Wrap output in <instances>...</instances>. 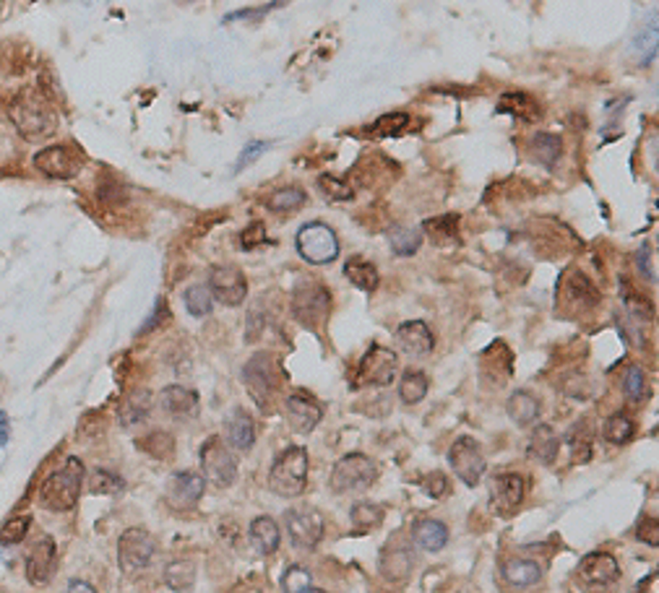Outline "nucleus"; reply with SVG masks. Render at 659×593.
<instances>
[{
  "label": "nucleus",
  "instance_id": "obj_6",
  "mask_svg": "<svg viewBox=\"0 0 659 593\" xmlns=\"http://www.w3.org/2000/svg\"><path fill=\"white\" fill-rule=\"evenodd\" d=\"M243 382H246V391L250 393V399L261 406L264 411L274 408V393H276V380H274V357L266 354V351H258L253 354L243 367Z\"/></svg>",
  "mask_w": 659,
  "mask_h": 593
},
{
  "label": "nucleus",
  "instance_id": "obj_35",
  "mask_svg": "<svg viewBox=\"0 0 659 593\" xmlns=\"http://www.w3.org/2000/svg\"><path fill=\"white\" fill-rule=\"evenodd\" d=\"M566 443H568V451H571V460H574V463H586V460L592 459L594 437H592V427H589V422H586V419L577 422V425L568 430Z\"/></svg>",
  "mask_w": 659,
  "mask_h": 593
},
{
  "label": "nucleus",
  "instance_id": "obj_18",
  "mask_svg": "<svg viewBox=\"0 0 659 593\" xmlns=\"http://www.w3.org/2000/svg\"><path fill=\"white\" fill-rule=\"evenodd\" d=\"M206 489V479L195 471H178L172 474L169 485H167V503L175 511H193L198 505V500L204 497Z\"/></svg>",
  "mask_w": 659,
  "mask_h": 593
},
{
  "label": "nucleus",
  "instance_id": "obj_10",
  "mask_svg": "<svg viewBox=\"0 0 659 593\" xmlns=\"http://www.w3.org/2000/svg\"><path fill=\"white\" fill-rule=\"evenodd\" d=\"M577 578L586 591H607L620 580V565L610 552H592L578 563Z\"/></svg>",
  "mask_w": 659,
  "mask_h": 593
},
{
  "label": "nucleus",
  "instance_id": "obj_9",
  "mask_svg": "<svg viewBox=\"0 0 659 593\" xmlns=\"http://www.w3.org/2000/svg\"><path fill=\"white\" fill-rule=\"evenodd\" d=\"M201 468L204 477L220 489H227L238 479V459L230 453L221 437H209L201 448Z\"/></svg>",
  "mask_w": 659,
  "mask_h": 593
},
{
  "label": "nucleus",
  "instance_id": "obj_59",
  "mask_svg": "<svg viewBox=\"0 0 659 593\" xmlns=\"http://www.w3.org/2000/svg\"><path fill=\"white\" fill-rule=\"evenodd\" d=\"M68 593H97V591H94V586H89V583H83V580H71V583H68Z\"/></svg>",
  "mask_w": 659,
  "mask_h": 593
},
{
  "label": "nucleus",
  "instance_id": "obj_11",
  "mask_svg": "<svg viewBox=\"0 0 659 593\" xmlns=\"http://www.w3.org/2000/svg\"><path fill=\"white\" fill-rule=\"evenodd\" d=\"M284 526H287V534L290 541L298 546V549H316L321 539H324V515L316 511V508H292V511L284 512Z\"/></svg>",
  "mask_w": 659,
  "mask_h": 593
},
{
  "label": "nucleus",
  "instance_id": "obj_2",
  "mask_svg": "<svg viewBox=\"0 0 659 593\" xmlns=\"http://www.w3.org/2000/svg\"><path fill=\"white\" fill-rule=\"evenodd\" d=\"M83 486V463L79 459H65L63 466H57L56 471L42 482L39 486V503L42 508L50 512H65L74 511L79 497H82Z\"/></svg>",
  "mask_w": 659,
  "mask_h": 593
},
{
  "label": "nucleus",
  "instance_id": "obj_52",
  "mask_svg": "<svg viewBox=\"0 0 659 593\" xmlns=\"http://www.w3.org/2000/svg\"><path fill=\"white\" fill-rule=\"evenodd\" d=\"M636 537H638V541L649 544V546H657L659 544L657 518H644V520L638 523V529H636Z\"/></svg>",
  "mask_w": 659,
  "mask_h": 593
},
{
  "label": "nucleus",
  "instance_id": "obj_3",
  "mask_svg": "<svg viewBox=\"0 0 659 593\" xmlns=\"http://www.w3.org/2000/svg\"><path fill=\"white\" fill-rule=\"evenodd\" d=\"M269 486L279 497H300L308 486V451L302 445L284 448L272 463Z\"/></svg>",
  "mask_w": 659,
  "mask_h": 593
},
{
  "label": "nucleus",
  "instance_id": "obj_19",
  "mask_svg": "<svg viewBox=\"0 0 659 593\" xmlns=\"http://www.w3.org/2000/svg\"><path fill=\"white\" fill-rule=\"evenodd\" d=\"M284 411H287V422L292 425V430L300 432V434L313 432V427H318V422L324 419V408H321V404H318L310 393H305V391H295V393L287 399Z\"/></svg>",
  "mask_w": 659,
  "mask_h": 593
},
{
  "label": "nucleus",
  "instance_id": "obj_32",
  "mask_svg": "<svg viewBox=\"0 0 659 593\" xmlns=\"http://www.w3.org/2000/svg\"><path fill=\"white\" fill-rule=\"evenodd\" d=\"M459 224H462V216L459 214H446V216H433L422 224V232L433 240V243L448 245L459 240Z\"/></svg>",
  "mask_w": 659,
  "mask_h": 593
},
{
  "label": "nucleus",
  "instance_id": "obj_43",
  "mask_svg": "<svg viewBox=\"0 0 659 593\" xmlns=\"http://www.w3.org/2000/svg\"><path fill=\"white\" fill-rule=\"evenodd\" d=\"M138 445H141L143 453H149V456H154V459H172V453H175V440H172V434H167V432L162 430L149 432L143 440H138Z\"/></svg>",
  "mask_w": 659,
  "mask_h": 593
},
{
  "label": "nucleus",
  "instance_id": "obj_44",
  "mask_svg": "<svg viewBox=\"0 0 659 593\" xmlns=\"http://www.w3.org/2000/svg\"><path fill=\"white\" fill-rule=\"evenodd\" d=\"M126 482L110 468H91L89 474V492L91 494H117Z\"/></svg>",
  "mask_w": 659,
  "mask_h": 593
},
{
  "label": "nucleus",
  "instance_id": "obj_5",
  "mask_svg": "<svg viewBox=\"0 0 659 593\" xmlns=\"http://www.w3.org/2000/svg\"><path fill=\"white\" fill-rule=\"evenodd\" d=\"M295 245H298V253H300L302 261L310 263V266H326V263H334L339 258L336 232L324 221L305 224L298 232V237H295Z\"/></svg>",
  "mask_w": 659,
  "mask_h": 593
},
{
  "label": "nucleus",
  "instance_id": "obj_14",
  "mask_svg": "<svg viewBox=\"0 0 659 593\" xmlns=\"http://www.w3.org/2000/svg\"><path fill=\"white\" fill-rule=\"evenodd\" d=\"M24 570H27V580L31 586H48L56 578L57 546L48 534L37 537L34 544L29 546Z\"/></svg>",
  "mask_w": 659,
  "mask_h": 593
},
{
  "label": "nucleus",
  "instance_id": "obj_15",
  "mask_svg": "<svg viewBox=\"0 0 659 593\" xmlns=\"http://www.w3.org/2000/svg\"><path fill=\"white\" fill-rule=\"evenodd\" d=\"M526 497V479L522 474H498L490 482V511L500 518H508L522 508Z\"/></svg>",
  "mask_w": 659,
  "mask_h": 593
},
{
  "label": "nucleus",
  "instance_id": "obj_38",
  "mask_svg": "<svg viewBox=\"0 0 659 593\" xmlns=\"http://www.w3.org/2000/svg\"><path fill=\"white\" fill-rule=\"evenodd\" d=\"M308 195L305 190L298 185H287V188L274 190L269 198H266V206L274 211V214H290V211H298L300 206H305Z\"/></svg>",
  "mask_w": 659,
  "mask_h": 593
},
{
  "label": "nucleus",
  "instance_id": "obj_17",
  "mask_svg": "<svg viewBox=\"0 0 659 593\" xmlns=\"http://www.w3.org/2000/svg\"><path fill=\"white\" fill-rule=\"evenodd\" d=\"M34 167L50 180H71L82 169V157L71 146H48L34 154Z\"/></svg>",
  "mask_w": 659,
  "mask_h": 593
},
{
  "label": "nucleus",
  "instance_id": "obj_58",
  "mask_svg": "<svg viewBox=\"0 0 659 593\" xmlns=\"http://www.w3.org/2000/svg\"><path fill=\"white\" fill-rule=\"evenodd\" d=\"M8 437H11V425H8V417L0 411V448L8 445Z\"/></svg>",
  "mask_w": 659,
  "mask_h": 593
},
{
  "label": "nucleus",
  "instance_id": "obj_1",
  "mask_svg": "<svg viewBox=\"0 0 659 593\" xmlns=\"http://www.w3.org/2000/svg\"><path fill=\"white\" fill-rule=\"evenodd\" d=\"M8 115H11V123L16 125V131L27 141H42V138H50L56 133V109L50 107V102L37 91H19L11 99Z\"/></svg>",
  "mask_w": 659,
  "mask_h": 593
},
{
  "label": "nucleus",
  "instance_id": "obj_12",
  "mask_svg": "<svg viewBox=\"0 0 659 593\" xmlns=\"http://www.w3.org/2000/svg\"><path fill=\"white\" fill-rule=\"evenodd\" d=\"M448 463H451V468L456 471V477H459L467 486L480 485V479H482V474H485V468H488L480 443H477L474 437H469V434L459 437V440L451 445V451H448Z\"/></svg>",
  "mask_w": 659,
  "mask_h": 593
},
{
  "label": "nucleus",
  "instance_id": "obj_22",
  "mask_svg": "<svg viewBox=\"0 0 659 593\" xmlns=\"http://www.w3.org/2000/svg\"><path fill=\"white\" fill-rule=\"evenodd\" d=\"M412 567H414L412 549H410L407 544H399V546L388 544L384 552H381V575H384L386 580L402 583V580L410 578Z\"/></svg>",
  "mask_w": 659,
  "mask_h": 593
},
{
  "label": "nucleus",
  "instance_id": "obj_48",
  "mask_svg": "<svg viewBox=\"0 0 659 593\" xmlns=\"http://www.w3.org/2000/svg\"><path fill=\"white\" fill-rule=\"evenodd\" d=\"M318 188H321V193H324L329 201H352V198H355V188H352L350 183L334 177V175H321V177H318Z\"/></svg>",
  "mask_w": 659,
  "mask_h": 593
},
{
  "label": "nucleus",
  "instance_id": "obj_23",
  "mask_svg": "<svg viewBox=\"0 0 659 593\" xmlns=\"http://www.w3.org/2000/svg\"><path fill=\"white\" fill-rule=\"evenodd\" d=\"M558 453H560V434L550 425L534 427L532 437H529V456L542 466H552Z\"/></svg>",
  "mask_w": 659,
  "mask_h": 593
},
{
  "label": "nucleus",
  "instance_id": "obj_28",
  "mask_svg": "<svg viewBox=\"0 0 659 593\" xmlns=\"http://www.w3.org/2000/svg\"><path fill=\"white\" fill-rule=\"evenodd\" d=\"M563 281V289H566V302L568 305H589V307H594L597 302H600V292L592 287V281L581 273V271L571 269L566 273V279H560Z\"/></svg>",
  "mask_w": 659,
  "mask_h": 593
},
{
  "label": "nucleus",
  "instance_id": "obj_39",
  "mask_svg": "<svg viewBox=\"0 0 659 593\" xmlns=\"http://www.w3.org/2000/svg\"><path fill=\"white\" fill-rule=\"evenodd\" d=\"M633 434H636V425H633L631 417H626V414L607 417V422H604L603 427L604 443H610V445H626Z\"/></svg>",
  "mask_w": 659,
  "mask_h": 593
},
{
  "label": "nucleus",
  "instance_id": "obj_24",
  "mask_svg": "<svg viewBox=\"0 0 659 593\" xmlns=\"http://www.w3.org/2000/svg\"><path fill=\"white\" fill-rule=\"evenodd\" d=\"M247 537L250 544L256 546V552L261 554H274L282 544V531H279V523H276L272 515H258L250 529H247Z\"/></svg>",
  "mask_w": 659,
  "mask_h": 593
},
{
  "label": "nucleus",
  "instance_id": "obj_54",
  "mask_svg": "<svg viewBox=\"0 0 659 593\" xmlns=\"http://www.w3.org/2000/svg\"><path fill=\"white\" fill-rule=\"evenodd\" d=\"M266 149H269V143H266V141H250L246 149H243V154H240L238 164H235V172H240L247 162H253V159H256L261 151H266Z\"/></svg>",
  "mask_w": 659,
  "mask_h": 593
},
{
  "label": "nucleus",
  "instance_id": "obj_7",
  "mask_svg": "<svg viewBox=\"0 0 659 593\" xmlns=\"http://www.w3.org/2000/svg\"><path fill=\"white\" fill-rule=\"evenodd\" d=\"M396 367H399L396 351L373 344L370 349L362 354L352 385L355 388H386L396 378Z\"/></svg>",
  "mask_w": 659,
  "mask_h": 593
},
{
  "label": "nucleus",
  "instance_id": "obj_25",
  "mask_svg": "<svg viewBox=\"0 0 659 593\" xmlns=\"http://www.w3.org/2000/svg\"><path fill=\"white\" fill-rule=\"evenodd\" d=\"M149 414H152V393L143 388L131 391L117 408V419L123 427H136L141 422H146Z\"/></svg>",
  "mask_w": 659,
  "mask_h": 593
},
{
  "label": "nucleus",
  "instance_id": "obj_51",
  "mask_svg": "<svg viewBox=\"0 0 659 593\" xmlns=\"http://www.w3.org/2000/svg\"><path fill=\"white\" fill-rule=\"evenodd\" d=\"M626 307H629V313H631L633 318H638L641 323L652 321V305H649L644 296L629 292V295H626Z\"/></svg>",
  "mask_w": 659,
  "mask_h": 593
},
{
  "label": "nucleus",
  "instance_id": "obj_47",
  "mask_svg": "<svg viewBox=\"0 0 659 593\" xmlns=\"http://www.w3.org/2000/svg\"><path fill=\"white\" fill-rule=\"evenodd\" d=\"M282 591L284 593H310L313 591V578L300 565H292L282 575Z\"/></svg>",
  "mask_w": 659,
  "mask_h": 593
},
{
  "label": "nucleus",
  "instance_id": "obj_40",
  "mask_svg": "<svg viewBox=\"0 0 659 593\" xmlns=\"http://www.w3.org/2000/svg\"><path fill=\"white\" fill-rule=\"evenodd\" d=\"M428 388H430V382H428V375L425 373H407L402 382H399V399H402V404L407 406H414L420 404L425 396H428Z\"/></svg>",
  "mask_w": 659,
  "mask_h": 593
},
{
  "label": "nucleus",
  "instance_id": "obj_49",
  "mask_svg": "<svg viewBox=\"0 0 659 593\" xmlns=\"http://www.w3.org/2000/svg\"><path fill=\"white\" fill-rule=\"evenodd\" d=\"M29 526H31V518H29V515H16V518H11V520L0 529V544H22V539L27 537Z\"/></svg>",
  "mask_w": 659,
  "mask_h": 593
},
{
  "label": "nucleus",
  "instance_id": "obj_36",
  "mask_svg": "<svg viewBox=\"0 0 659 593\" xmlns=\"http://www.w3.org/2000/svg\"><path fill=\"white\" fill-rule=\"evenodd\" d=\"M407 128H410L407 112H388V115H381L376 123L365 125L362 133L368 138H391V135H402Z\"/></svg>",
  "mask_w": 659,
  "mask_h": 593
},
{
  "label": "nucleus",
  "instance_id": "obj_29",
  "mask_svg": "<svg viewBox=\"0 0 659 593\" xmlns=\"http://www.w3.org/2000/svg\"><path fill=\"white\" fill-rule=\"evenodd\" d=\"M503 578L514 586V589H529L534 583L542 580V567L534 560L526 557H514L508 563H503Z\"/></svg>",
  "mask_w": 659,
  "mask_h": 593
},
{
  "label": "nucleus",
  "instance_id": "obj_31",
  "mask_svg": "<svg viewBox=\"0 0 659 593\" xmlns=\"http://www.w3.org/2000/svg\"><path fill=\"white\" fill-rule=\"evenodd\" d=\"M529 154L542 164V167L552 169L558 164V159L563 157V141H560V135L555 133L534 135L529 141Z\"/></svg>",
  "mask_w": 659,
  "mask_h": 593
},
{
  "label": "nucleus",
  "instance_id": "obj_34",
  "mask_svg": "<svg viewBox=\"0 0 659 593\" xmlns=\"http://www.w3.org/2000/svg\"><path fill=\"white\" fill-rule=\"evenodd\" d=\"M344 276L358 287L360 292H365V295H370V292L378 289V271H376V266L370 261H365V258L347 261L344 263Z\"/></svg>",
  "mask_w": 659,
  "mask_h": 593
},
{
  "label": "nucleus",
  "instance_id": "obj_42",
  "mask_svg": "<svg viewBox=\"0 0 659 593\" xmlns=\"http://www.w3.org/2000/svg\"><path fill=\"white\" fill-rule=\"evenodd\" d=\"M183 299H186V310L191 313L193 318H206L212 313V307H214V296L209 292V287H204V284L188 287Z\"/></svg>",
  "mask_w": 659,
  "mask_h": 593
},
{
  "label": "nucleus",
  "instance_id": "obj_26",
  "mask_svg": "<svg viewBox=\"0 0 659 593\" xmlns=\"http://www.w3.org/2000/svg\"><path fill=\"white\" fill-rule=\"evenodd\" d=\"M227 437H230V443H232V448H238V451H247L253 443H256V422H253V417L247 414L246 408H232V414L227 417Z\"/></svg>",
  "mask_w": 659,
  "mask_h": 593
},
{
  "label": "nucleus",
  "instance_id": "obj_13",
  "mask_svg": "<svg viewBox=\"0 0 659 593\" xmlns=\"http://www.w3.org/2000/svg\"><path fill=\"white\" fill-rule=\"evenodd\" d=\"M331 313V295L321 284H300L292 295V315L305 328L321 325Z\"/></svg>",
  "mask_w": 659,
  "mask_h": 593
},
{
  "label": "nucleus",
  "instance_id": "obj_60",
  "mask_svg": "<svg viewBox=\"0 0 659 593\" xmlns=\"http://www.w3.org/2000/svg\"><path fill=\"white\" fill-rule=\"evenodd\" d=\"M232 593H264L261 589H253V586H240V589H235Z\"/></svg>",
  "mask_w": 659,
  "mask_h": 593
},
{
  "label": "nucleus",
  "instance_id": "obj_20",
  "mask_svg": "<svg viewBox=\"0 0 659 593\" xmlns=\"http://www.w3.org/2000/svg\"><path fill=\"white\" fill-rule=\"evenodd\" d=\"M396 341L404 354L410 357H425L436 349V336L430 331V325L422 321H407L396 328Z\"/></svg>",
  "mask_w": 659,
  "mask_h": 593
},
{
  "label": "nucleus",
  "instance_id": "obj_53",
  "mask_svg": "<svg viewBox=\"0 0 659 593\" xmlns=\"http://www.w3.org/2000/svg\"><path fill=\"white\" fill-rule=\"evenodd\" d=\"M264 243H269L264 224H258V221H256L250 229L243 232V247H246V250H253V247H258V245H264Z\"/></svg>",
  "mask_w": 659,
  "mask_h": 593
},
{
  "label": "nucleus",
  "instance_id": "obj_27",
  "mask_svg": "<svg viewBox=\"0 0 659 593\" xmlns=\"http://www.w3.org/2000/svg\"><path fill=\"white\" fill-rule=\"evenodd\" d=\"M412 537L420 549L440 552L448 544V526L443 520H436V518H422V520L414 523Z\"/></svg>",
  "mask_w": 659,
  "mask_h": 593
},
{
  "label": "nucleus",
  "instance_id": "obj_41",
  "mask_svg": "<svg viewBox=\"0 0 659 593\" xmlns=\"http://www.w3.org/2000/svg\"><path fill=\"white\" fill-rule=\"evenodd\" d=\"M350 520H352L358 534H368V531H373L376 526L384 523V508L373 505V503H358V505H352Z\"/></svg>",
  "mask_w": 659,
  "mask_h": 593
},
{
  "label": "nucleus",
  "instance_id": "obj_37",
  "mask_svg": "<svg viewBox=\"0 0 659 593\" xmlns=\"http://www.w3.org/2000/svg\"><path fill=\"white\" fill-rule=\"evenodd\" d=\"M498 109L511 112V115L524 117V120H537L542 115L540 105L529 94H524V91H508V94H503L500 102H498Z\"/></svg>",
  "mask_w": 659,
  "mask_h": 593
},
{
  "label": "nucleus",
  "instance_id": "obj_57",
  "mask_svg": "<svg viewBox=\"0 0 659 593\" xmlns=\"http://www.w3.org/2000/svg\"><path fill=\"white\" fill-rule=\"evenodd\" d=\"M633 593H659V575L657 572H649L636 589H633Z\"/></svg>",
  "mask_w": 659,
  "mask_h": 593
},
{
  "label": "nucleus",
  "instance_id": "obj_21",
  "mask_svg": "<svg viewBox=\"0 0 659 593\" xmlns=\"http://www.w3.org/2000/svg\"><path fill=\"white\" fill-rule=\"evenodd\" d=\"M160 401L169 417L175 419H193L198 414V393L188 388V385H167L165 391L160 393Z\"/></svg>",
  "mask_w": 659,
  "mask_h": 593
},
{
  "label": "nucleus",
  "instance_id": "obj_4",
  "mask_svg": "<svg viewBox=\"0 0 659 593\" xmlns=\"http://www.w3.org/2000/svg\"><path fill=\"white\" fill-rule=\"evenodd\" d=\"M378 466L376 460L368 459L365 453H347L344 459L334 463V471L329 477V486L334 494H347V492H362L376 482Z\"/></svg>",
  "mask_w": 659,
  "mask_h": 593
},
{
  "label": "nucleus",
  "instance_id": "obj_55",
  "mask_svg": "<svg viewBox=\"0 0 659 593\" xmlns=\"http://www.w3.org/2000/svg\"><path fill=\"white\" fill-rule=\"evenodd\" d=\"M636 263H638V271H641V276L649 281V284H655L657 281V273L652 269V263H649V247L644 245L641 250H638V255H636Z\"/></svg>",
  "mask_w": 659,
  "mask_h": 593
},
{
  "label": "nucleus",
  "instance_id": "obj_30",
  "mask_svg": "<svg viewBox=\"0 0 659 593\" xmlns=\"http://www.w3.org/2000/svg\"><path fill=\"white\" fill-rule=\"evenodd\" d=\"M540 408H542L540 399H537L534 393H529V391H516V393L508 399V404H506V411H508L511 422L519 425V427H526V425L537 422Z\"/></svg>",
  "mask_w": 659,
  "mask_h": 593
},
{
  "label": "nucleus",
  "instance_id": "obj_33",
  "mask_svg": "<svg viewBox=\"0 0 659 593\" xmlns=\"http://www.w3.org/2000/svg\"><path fill=\"white\" fill-rule=\"evenodd\" d=\"M195 563L193 560H172L165 567V583L169 591L188 593L195 586Z\"/></svg>",
  "mask_w": 659,
  "mask_h": 593
},
{
  "label": "nucleus",
  "instance_id": "obj_46",
  "mask_svg": "<svg viewBox=\"0 0 659 593\" xmlns=\"http://www.w3.org/2000/svg\"><path fill=\"white\" fill-rule=\"evenodd\" d=\"M623 393L633 406L641 404L646 399V375L641 370V365H631L626 370V378H623Z\"/></svg>",
  "mask_w": 659,
  "mask_h": 593
},
{
  "label": "nucleus",
  "instance_id": "obj_50",
  "mask_svg": "<svg viewBox=\"0 0 659 593\" xmlns=\"http://www.w3.org/2000/svg\"><path fill=\"white\" fill-rule=\"evenodd\" d=\"M420 486L425 489V494L428 497H433V500H440V497H446L448 494V479H446V474H440V471H433V474H428V477H422L420 479Z\"/></svg>",
  "mask_w": 659,
  "mask_h": 593
},
{
  "label": "nucleus",
  "instance_id": "obj_16",
  "mask_svg": "<svg viewBox=\"0 0 659 593\" xmlns=\"http://www.w3.org/2000/svg\"><path fill=\"white\" fill-rule=\"evenodd\" d=\"M209 292L227 307L243 305L247 296L246 273L238 266H214L209 271Z\"/></svg>",
  "mask_w": 659,
  "mask_h": 593
},
{
  "label": "nucleus",
  "instance_id": "obj_45",
  "mask_svg": "<svg viewBox=\"0 0 659 593\" xmlns=\"http://www.w3.org/2000/svg\"><path fill=\"white\" fill-rule=\"evenodd\" d=\"M388 243H391V250L396 253V255H402V258H410L414 255L417 250H420V235H417V229H410V227H396L391 235H388Z\"/></svg>",
  "mask_w": 659,
  "mask_h": 593
},
{
  "label": "nucleus",
  "instance_id": "obj_8",
  "mask_svg": "<svg viewBox=\"0 0 659 593\" xmlns=\"http://www.w3.org/2000/svg\"><path fill=\"white\" fill-rule=\"evenodd\" d=\"M157 557V541L146 529H128L117 539V565L126 575H138Z\"/></svg>",
  "mask_w": 659,
  "mask_h": 593
},
{
  "label": "nucleus",
  "instance_id": "obj_56",
  "mask_svg": "<svg viewBox=\"0 0 659 593\" xmlns=\"http://www.w3.org/2000/svg\"><path fill=\"white\" fill-rule=\"evenodd\" d=\"M169 318V310H165V302L162 299H157V310H154V315L143 323V328L138 331V333H146V331H152V328H157L160 321H167Z\"/></svg>",
  "mask_w": 659,
  "mask_h": 593
}]
</instances>
